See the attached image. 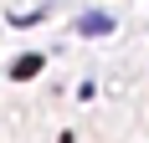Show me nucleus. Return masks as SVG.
Returning <instances> with one entry per match:
<instances>
[{
    "mask_svg": "<svg viewBox=\"0 0 149 143\" xmlns=\"http://www.w3.org/2000/svg\"><path fill=\"white\" fill-rule=\"evenodd\" d=\"M36 72H41V51H31V56H21V61L10 67V77H15V82H26V77H36Z\"/></svg>",
    "mask_w": 149,
    "mask_h": 143,
    "instance_id": "nucleus-1",
    "label": "nucleus"
},
{
    "mask_svg": "<svg viewBox=\"0 0 149 143\" xmlns=\"http://www.w3.org/2000/svg\"><path fill=\"white\" fill-rule=\"evenodd\" d=\"M82 36H103V31H113V21H108V15H82Z\"/></svg>",
    "mask_w": 149,
    "mask_h": 143,
    "instance_id": "nucleus-2",
    "label": "nucleus"
}]
</instances>
